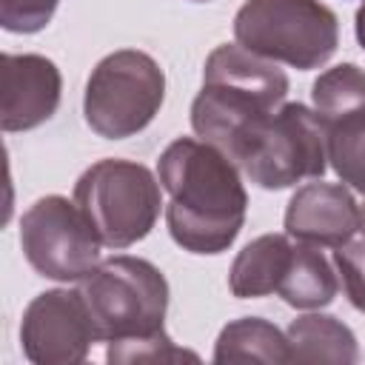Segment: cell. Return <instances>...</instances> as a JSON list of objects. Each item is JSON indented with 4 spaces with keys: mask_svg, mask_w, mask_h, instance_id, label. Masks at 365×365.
Wrapping results in <instances>:
<instances>
[{
    "mask_svg": "<svg viewBox=\"0 0 365 365\" xmlns=\"http://www.w3.org/2000/svg\"><path fill=\"white\" fill-rule=\"evenodd\" d=\"M242 48L299 71L325 66L339 46V20L319 0H245L234 17Z\"/></svg>",
    "mask_w": 365,
    "mask_h": 365,
    "instance_id": "5b68a950",
    "label": "cell"
},
{
    "mask_svg": "<svg viewBox=\"0 0 365 365\" xmlns=\"http://www.w3.org/2000/svg\"><path fill=\"white\" fill-rule=\"evenodd\" d=\"M214 362H291L288 336L262 317H240L220 331Z\"/></svg>",
    "mask_w": 365,
    "mask_h": 365,
    "instance_id": "9a60e30c",
    "label": "cell"
},
{
    "mask_svg": "<svg viewBox=\"0 0 365 365\" xmlns=\"http://www.w3.org/2000/svg\"><path fill=\"white\" fill-rule=\"evenodd\" d=\"M63 94V77L54 60L43 54L0 57V125L6 134L31 131L54 117Z\"/></svg>",
    "mask_w": 365,
    "mask_h": 365,
    "instance_id": "30bf717a",
    "label": "cell"
},
{
    "mask_svg": "<svg viewBox=\"0 0 365 365\" xmlns=\"http://www.w3.org/2000/svg\"><path fill=\"white\" fill-rule=\"evenodd\" d=\"M362 225V205L345 182L314 180L294 191L285 208V234L317 248H339Z\"/></svg>",
    "mask_w": 365,
    "mask_h": 365,
    "instance_id": "8fae6325",
    "label": "cell"
},
{
    "mask_svg": "<svg viewBox=\"0 0 365 365\" xmlns=\"http://www.w3.org/2000/svg\"><path fill=\"white\" fill-rule=\"evenodd\" d=\"M311 100L322 125L365 114V68L356 63H339L322 71L311 86Z\"/></svg>",
    "mask_w": 365,
    "mask_h": 365,
    "instance_id": "2e32d148",
    "label": "cell"
},
{
    "mask_svg": "<svg viewBox=\"0 0 365 365\" xmlns=\"http://www.w3.org/2000/svg\"><path fill=\"white\" fill-rule=\"evenodd\" d=\"M240 168L265 191L291 188L308 177H322L328 168L322 120L302 103L279 106L245 145Z\"/></svg>",
    "mask_w": 365,
    "mask_h": 365,
    "instance_id": "52a82bcc",
    "label": "cell"
},
{
    "mask_svg": "<svg viewBox=\"0 0 365 365\" xmlns=\"http://www.w3.org/2000/svg\"><path fill=\"white\" fill-rule=\"evenodd\" d=\"M354 31H356V40H359V46L365 48V3L356 9V17H354Z\"/></svg>",
    "mask_w": 365,
    "mask_h": 365,
    "instance_id": "44dd1931",
    "label": "cell"
},
{
    "mask_svg": "<svg viewBox=\"0 0 365 365\" xmlns=\"http://www.w3.org/2000/svg\"><path fill=\"white\" fill-rule=\"evenodd\" d=\"M336 271L342 277V288L348 302L365 314V240L359 242H345L334 251Z\"/></svg>",
    "mask_w": 365,
    "mask_h": 365,
    "instance_id": "ffe728a7",
    "label": "cell"
},
{
    "mask_svg": "<svg viewBox=\"0 0 365 365\" xmlns=\"http://www.w3.org/2000/svg\"><path fill=\"white\" fill-rule=\"evenodd\" d=\"M160 185L168 191L165 222L171 240L191 254H222L242 231L248 194L240 165L217 145L177 137L157 160Z\"/></svg>",
    "mask_w": 365,
    "mask_h": 365,
    "instance_id": "6da1fadb",
    "label": "cell"
},
{
    "mask_svg": "<svg viewBox=\"0 0 365 365\" xmlns=\"http://www.w3.org/2000/svg\"><path fill=\"white\" fill-rule=\"evenodd\" d=\"M291 240L288 234H262L251 240L231 262L228 288L240 299H259L277 294L279 279L291 262Z\"/></svg>",
    "mask_w": 365,
    "mask_h": 365,
    "instance_id": "7c38bea8",
    "label": "cell"
},
{
    "mask_svg": "<svg viewBox=\"0 0 365 365\" xmlns=\"http://www.w3.org/2000/svg\"><path fill=\"white\" fill-rule=\"evenodd\" d=\"M336 291H339V279H336V271L331 268L328 257L317 245H305V242L294 245L288 271L277 288L282 302L291 308L317 311V308L331 305Z\"/></svg>",
    "mask_w": 365,
    "mask_h": 365,
    "instance_id": "5bb4252c",
    "label": "cell"
},
{
    "mask_svg": "<svg viewBox=\"0 0 365 365\" xmlns=\"http://www.w3.org/2000/svg\"><path fill=\"white\" fill-rule=\"evenodd\" d=\"M108 362H168V359H197L194 351L177 348L165 331L128 339V342H108L106 351Z\"/></svg>",
    "mask_w": 365,
    "mask_h": 365,
    "instance_id": "ac0fdd59",
    "label": "cell"
},
{
    "mask_svg": "<svg viewBox=\"0 0 365 365\" xmlns=\"http://www.w3.org/2000/svg\"><path fill=\"white\" fill-rule=\"evenodd\" d=\"M77 291L103 342H128L165 331L168 279L143 257L117 254L103 259L80 279Z\"/></svg>",
    "mask_w": 365,
    "mask_h": 365,
    "instance_id": "3957f363",
    "label": "cell"
},
{
    "mask_svg": "<svg viewBox=\"0 0 365 365\" xmlns=\"http://www.w3.org/2000/svg\"><path fill=\"white\" fill-rule=\"evenodd\" d=\"M325 148L336 177L365 194V114L325 125Z\"/></svg>",
    "mask_w": 365,
    "mask_h": 365,
    "instance_id": "e0dca14e",
    "label": "cell"
},
{
    "mask_svg": "<svg viewBox=\"0 0 365 365\" xmlns=\"http://www.w3.org/2000/svg\"><path fill=\"white\" fill-rule=\"evenodd\" d=\"M291 83L274 60L240 43L217 46L202 68V88L191 103V128L237 165L257 128L282 106Z\"/></svg>",
    "mask_w": 365,
    "mask_h": 365,
    "instance_id": "7a4b0ae2",
    "label": "cell"
},
{
    "mask_svg": "<svg viewBox=\"0 0 365 365\" xmlns=\"http://www.w3.org/2000/svg\"><path fill=\"white\" fill-rule=\"evenodd\" d=\"M160 177L143 163L106 157L74 182V202L97 228L106 248L123 251L151 234L160 220Z\"/></svg>",
    "mask_w": 365,
    "mask_h": 365,
    "instance_id": "277c9868",
    "label": "cell"
},
{
    "mask_svg": "<svg viewBox=\"0 0 365 365\" xmlns=\"http://www.w3.org/2000/svg\"><path fill=\"white\" fill-rule=\"evenodd\" d=\"M94 342L97 331L80 291H43L23 311L20 345L34 365H77Z\"/></svg>",
    "mask_w": 365,
    "mask_h": 365,
    "instance_id": "9c48e42d",
    "label": "cell"
},
{
    "mask_svg": "<svg viewBox=\"0 0 365 365\" xmlns=\"http://www.w3.org/2000/svg\"><path fill=\"white\" fill-rule=\"evenodd\" d=\"M60 0H0V26L11 34H34L46 29Z\"/></svg>",
    "mask_w": 365,
    "mask_h": 365,
    "instance_id": "d6986e66",
    "label": "cell"
},
{
    "mask_svg": "<svg viewBox=\"0 0 365 365\" xmlns=\"http://www.w3.org/2000/svg\"><path fill=\"white\" fill-rule=\"evenodd\" d=\"M359 231L365 234V205H362V225H359Z\"/></svg>",
    "mask_w": 365,
    "mask_h": 365,
    "instance_id": "7402d4cb",
    "label": "cell"
},
{
    "mask_svg": "<svg viewBox=\"0 0 365 365\" xmlns=\"http://www.w3.org/2000/svg\"><path fill=\"white\" fill-rule=\"evenodd\" d=\"M100 245L97 228L68 197H40L20 217L23 257L46 279L80 282L100 265Z\"/></svg>",
    "mask_w": 365,
    "mask_h": 365,
    "instance_id": "ba28073f",
    "label": "cell"
},
{
    "mask_svg": "<svg viewBox=\"0 0 365 365\" xmlns=\"http://www.w3.org/2000/svg\"><path fill=\"white\" fill-rule=\"evenodd\" d=\"M191 3H208V0H191Z\"/></svg>",
    "mask_w": 365,
    "mask_h": 365,
    "instance_id": "603a6c76",
    "label": "cell"
},
{
    "mask_svg": "<svg viewBox=\"0 0 365 365\" xmlns=\"http://www.w3.org/2000/svg\"><path fill=\"white\" fill-rule=\"evenodd\" d=\"M165 100V74L160 63L140 48L106 54L88 74L83 114L94 134L125 140L148 128Z\"/></svg>",
    "mask_w": 365,
    "mask_h": 365,
    "instance_id": "8992f818",
    "label": "cell"
},
{
    "mask_svg": "<svg viewBox=\"0 0 365 365\" xmlns=\"http://www.w3.org/2000/svg\"><path fill=\"white\" fill-rule=\"evenodd\" d=\"M288 351L291 362H336V365H354L359 359L356 336L354 331L331 317V314H305L297 317L288 331Z\"/></svg>",
    "mask_w": 365,
    "mask_h": 365,
    "instance_id": "4fadbf2b",
    "label": "cell"
}]
</instances>
